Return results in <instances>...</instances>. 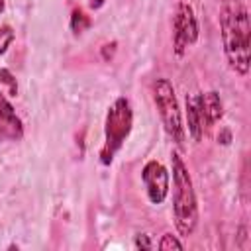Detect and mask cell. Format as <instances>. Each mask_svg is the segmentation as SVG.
<instances>
[{
    "label": "cell",
    "mask_w": 251,
    "mask_h": 251,
    "mask_svg": "<svg viewBox=\"0 0 251 251\" xmlns=\"http://www.w3.org/2000/svg\"><path fill=\"white\" fill-rule=\"evenodd\" d=\"M220 29H222V43L224 55L229 67L237 75L249 73V16L247 10L235 2L224 4L220 12Z\"/></svg>",
    "instance_id": "1"
},
{
    "label": "cell",
    "mask_w": 251,
    "mask_h": 251,
    "mask_svg": "<svg viewBox=\"0 0 251 251\" xmlns=\"http://www.w3.org/2000/svg\"><path fill=\"white\" fill-rule=\"evenodd\" d=\"M171 167H173V216L175 227L180 235L188 237L194 233L198 224V202L192 186V178L182 157L173 151L171 153Z\"/></svg>",
    "instance_id": "2"
},
{
    "label": "cell",
    "mask_w": 251,
    "mask_h": 251,
    "mask_svg": "<svg viewBox=\"0 0 251 251\" xmlns=\"http://www.w3.org/2000/svg\"><path fill=\"white\" fill-rule=\"evenodd\" d=\"M133 126V112L127 98L120 96L114 100V104L108 108L106 122H104V145L100 149V163L110 165L114 161V155L122 149L126 139L131 133Z\"/></svg>",
    "instance_id": "3"
},
{
    "label": "cell",
    "mask_w": 251,
    "mask_h": 251,
    "mask_svg": "<svg viewBox=\"0 0 251 251\" xmlns=\"http://www.w3.org/2000/svg\"><path fill=\"white\" fill-rule=\"evenodd\" d=\"M151 92H153V102H155V108L161 116V122H163L167 135L178 147H182L184 145V126H182L180 108H178L173 84L167 78H155L151 84Z\"/></svg>",
    "instance_id": "4"
},
{
    "label": "cell",
    "mask_w": 251,
    "mask_h": 251,
    "mask_svg": "<svg viewBox=\"0 0 251 251\" xmlns=\"http://www.w3.org/2000/svg\"><path fill=\"white\" fill-rule=\"evenodd\" d=\"M198 35H200V27H198V20H196V14H194L192 6L188 2H180L176 6L175 18H173L175 55L182 57L186 53V49L198 41Z\"/></svg>",
    "instance_id": "5"
},
{
    "label": "cell",
    "mask_w": 251,
    "mask_h": 251,
    "mask_svg": "<svg viewBox=\"0 0 251 251\" xmlns=\"http://www.w3.org/2000/svg\"><path fill=\"white\" fill-rule=\"evenodd\" d=\"M141 180H143L149 202L151 204H163L167 194H169V182H171L169 171L159 161L151 159L141 169Z\"/></svg>",
    "instance_id": "6"
},
{
    "label": "cell",
    "mask_w": 251,
    "mask_h": 251,
    "mask_svg": "<svg viewBox=\"0 0 251 251\" xmlns=\"http://www.w3.org/2000/svg\"><path fill=\"white\" fill-rule=\"evenodd\" d=\"M24 137V124L10 100L0 92V143L20 141Z\"/></svg>",
    "instance_id": "7"
},
{
    "label": "cell",
    "mask_w": 251,
    "mask_h": 251,
    "mask_svg": "<svg viewBox=\"0 0 251 251\" xmlns=\"http://www.w3.org/2000/svg\"><path fill=\"white\" fill-rule=\"evenodd\" d=\"M186 126L188 133L194 141H200L204 135V127L208 126L206 114L202 108V94H190L186 96Z\"/></svg>",
    "instance_id": "8"
},
{
    "label": "cell",
    "mask_w": 251,
    "mask_h": 251,
    "mask_svg": "<svg viewBox=\"0 0 251 251\" xmlns=\"http://www.w3.org/2000/svg\"><path fill=\"white\" fill-rule=\"evenodd\" d=\"M202 108H204L208 126H214L224 116V104H222V98L216 90H210V92L202 94Z\"/></svg>",
    "instance_id": "9"
},
{
    "label": "cell",
    "mask_w": 251,
    "mask_h": 251,
    "mask_svg": "<svg viewBox=\"0 0 251 251\" xmlns=\"http://www.w3.org/2000/svg\"><path fill=\"white\" fill-rule=\"evenodd\" d=\"M88 27H90V18L84 14L82 8H75L73 14H71V29L75 33H82Z\"/></svg>",
    "instance_id": "10"
},
{
    "label": "cell",
    "mask_w": 251,
    "mask_h": 251,
    "mask_svg": "<svg viewBox=\"0 0 251 251\" xmlns=\"http://www.w3.org/2000/svg\"><path fill=\"white\" fill-rule=\"evenodd\" d=\"M0 82L8 86V92H10L12 96L18 94V82H16V76L12 75L10 69H0Z\"/></svg>",
    "instance_id": "11"
},
{
    "label": "cell",
    "mask_w": 251,
    "mask_h": 251,
    "mask_svg": "<svg viewBox=\"0 0 251 251\" xmlns=\"http://www.w3.org/2000/svg\"><path fill=\"white\" fill-rule=\"evenodd\" d=\"M14 37H16V33H14V29L10 25H2L0 27V55H4L8 51V47L14 41Z\"/></svg>",
    "instance_id": "12"
},
{
    "label": "cell",
    "mask_w": 251,
    "mask_h": 251,
    "mask_svg": "<svg viewBox=\"0 0 251 251\" xmlns=\"http://www.w3.org/2000/svg\"><path fill=\"white\" fill-rule=\"evenodd\" d=\"M159 249L161 251H171V249H184V245L175 237V235H171V233H165L163 237H161V241H159Z\"/></svg>",
    "instance_id": "13"
},
{
    "label": "cell",
    "mask_w": 251,
    "mask_h": 251,
    "mask_svg": "<svg viewBox=\"0 0 251 251\" xmlns=\"http://www.w3.org/2000/svg\"><path fill=\"white\" fill-rule=\"evenodd\" d=\"M133 243H135L137 249H151V247H153V243H151V239H149L147 233H137Z\"/></svg>",
    "instance_id": "14"
},
{
    "label": "cell",
    "mask_w": 251,
    "mask_h": 251,
    "mask_svg": "<svg viewBox=\"0 0 251 251\" xmlns=\"http://www.w3.org/2000/svg\"><path fill=\"white\" fill-rule=\"evenodd\" d=\"M114 51H116V41L106 43V45L102 47V57H104V61H110V59L114 57Z\"/></svg>",
    "instance_id": "15"
},
{
    "label": "cell",
    "mask_w": 251,
    "mask_h": 251,
    "mask_svg": "<svg viewBox=\"0 0 251 251\" xmlns=\"http://www.w3.org/2000/svg\"><path fill=\"white\" fill-rule=\"evenodd\" d=\"M104 2H106V0H90L88 4H90V8H92V10H98V8H102V6H104Z\"/></svg>",
    "instance_id": "16"
},
{
    "label": "cell",
    "mask_w": 251,
    "mask_h": 251,
    "mask_svg": "<svg viewBox=\"0 0 251 251\" xmlns=\"http://www.w3.org/2000/svg\"><path fill=\"white\" fill-rule=\"evenodd\" d=\"M2 10H4V0H0V14H2Z\"/></svg>",
    "instance_id": "17"
},
{
    "label": "cell",
    "mask_w": 251,
    "mask_h": 251,
    "mask_svg": "<svg viewBox=\"0 0 251 251\" xmlns=\"http://www.w3.org/2000/svg\"><path fill=\"white\" fill-rule=\"evenodd\" d=\"M220 2H224V4H227V2H235V0H220Z\"/></svg>",
    "instance_id": "18"
}]
</instances>
